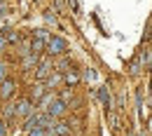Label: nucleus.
<instances>
[{"label":"nucleus","mask_w":152,"mask_h":136,"mask_svg":"<svg viewBox=\"0 0 152 136\" xmlns=\"http://www.w3.org/2000/svg\"><path fill=\"white\" fill-rule=\"evenodd\" d=\"M47 52L49 54H63L66 52V40L58 38V35H52L47 40Z\"/></svg>","instance_id":"f257e3e1"},{"label":"nucleus","mask_w":152,"mask_h":136,"mask_svg":"<svg viewBox=\"0 0 152 136\" xmlns=\"http://www.w3.org/2000/svg\"><path fill=\"white\" fill-rule=\"evenodd\" d=\"M63 113H66V101H52V103H49V106H47V115L52 117V120H54V117H61L63 115Z\"/></svg>","instance_id":"f03ea898"},{"label":"nucleus","mask_w":152,"mask_h":136,"mask_svg":"<svg viewBox=\"0 0 152 136\" xmlns=\"http://www.w3.org/2000/svg\"><path fill=\"white\" fill-rule=\"evenodd\" d=\"M47 134L49 136H70V127H68L66 122H54V124L47 129Z\"/></svg>","instance_id":"7ed1b4c3"},{"label":"nucleus","mask_w":152,"mask_h":136,"mask_svg":"<svg viewBox=\"0 0 152 136\" xmlns=\"http://www.w3.org/2000/svg\"><path fill=\"white\" fill-rule=\"evenodd\" d=\"M49 73H52V63H49V61H42V63H38V71H35L38 80L49 78Z\"/></svg>","instance_id":"20e7f679"},{"label":"nucleus","mask_w":152,"mask_h":136,"mask_svg":"<svg viewBox=\"0 0 152 136\" xmlns=\"http://www.w3.org/2000/svg\"><path fill=\"white\" fill-rule=\"evenodd\" d=\"M31 113H33V103H31V101L23 99V101L17 103V115H31Z\"/></svg>","instance_id":"39448f33"},{"label":"nucleus","mask_w":152,"mask_h":136,"mask_svg":"<svg viewBox=\"0 0 152 136\" xmlns=\"http://www.w3.org/2000/svg\"><path fill=\"white\" fill-rule=\"evenodd\" d=\"M12 92H14V82H12V80H5V82H2V89H0V94L7 99V96H12Z\"/></svg>","instance_id":"423d86ee"},{"label":"nucleus","mask_w":152,"mask_h":136,"mask_svg":"<svg viewBox=\"0 0 152 136\" xmlns=\"http://www.w3.org/2000/svg\"><path fill=\"white\" fill-rule=\"evenodd\" d=\"M42 49H45V40L33 38V42H31V54H40Z\"/></svg>","instance_id":"0eeeda50"},{"label":"nucleus","mask_w":152,"mask_h":136,"mask_svg":"<svg viewBox=\"0 0 152 136\" xmlns=\"http://www.w3.org/2000/svg\"><path fill=\"white\" fill-rule=\"evenodd\" d=\"M98 96H101V101H103V106H110V94H108V89H105V87H101V89H98Z\"/></svg>","instance_id":"6e6552de"},{"label":"nucleus","mask_w":152,"mask_h":136,"mask_svg":"<svg viewBox=\"0 0 152 136\" xmlns=\"http://www.w3.org/2000/svg\"><path fill=\"white\" fill-rule=\"evenodd\" d=\"M35 63H38V57H35V54H28V57L23 59V66H26V68H31V66H35Z\"/></svg>","instance_id":"1a4fd4ad"},{"label":"nucleus","mask_w":152,"mask_h":136,"mask_svg":"<svg viewBox=\"0 0 152 136\" xmlns=\"http://www.w3.org/2000/svg\"><path fill=\"white\" fill-rule=\"evenodd\" d=\"M77 80L80 78H77L75 73H68V75H66V82H68V85H77Z\"/></svg>","instance_id":"9d476101"},{"label":"nucleus","mask_w":152,"mask_h":136,"mask_svg":"<svg viewBox=\"0 0 152 136\" xmlns=\"http://www.w3.org/2000/svg\"><path fill=\"white\" fill-rule=\"evenodd\" d=\"M28 136H49L45 129H33V132H28Z\"/></svg>","instance_id":"9b49d317"},{"label":"nucleus","mask_w":152,"mask_h":136,"mask_svg":"<svg viewBox=\"0 0 152 136\" xmlns=\"http://www.w3.org/2000/svg\"><path fill=\"white\" fill-rule=\"evenodd\" d=\"M42 96V87H35V89H33V99H40Z\"/></svg>","instance_id":"f8f14e48"},{"label":"nucleus","mask_w":152,"mask_h":136,"mask_svg":"<svg viewBox=\"0 0 152 136\" xmlns=\"http://www.w3.org/2000/svg\"><path fill=\"white\" fill-rule=\"evenodd\" d=\"M5 73H7V66H5V63H0V80L5 78Z\"/></svg>","instance_id":"ddd939ff"},{"label":"nucleus","mask_w":152,"mask_h":136,"mask_svg":"<svg viewBox=\"0 0 152 136\" xmlns=\"http://www.w3.org/2000/svg\"><path fill=\"white\" fill-rule=\"evenodd\" d=\"M7 134V127H5V122H0V136Z\"/></svg>","instance_id":"4468645a"},{"label":"nucleus","mask_w":152,"mask_h":136,"mask_svg":"<svg viewBox=\"0 0 152 136\" xmlns=\"http://www.w3.org/2000/svg\"><path fill=\"white\" fill-rule=\"evenodd\" d=\"M5 47H7V40H5V38H2V35H0V52H2Z\"/></svg>","instance_id":"2eb2a0df"}]
</instances>
